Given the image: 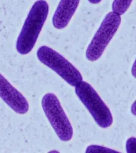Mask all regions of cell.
<instances>
[{
	"mask_svg": "<svg viewBox=\"0 0 136 153\" xmlns=\"http://www.w3.org/2000/svg\"><path fill=\"white\" fill-rule=\"evenodd\" d=\"M132 0H113L112 8V11L122 15L124 14L129 7Z\"/></svg>",
	"mask_w": 136,
	"mask_h": 153,
	"instance_id": "8",
	"label": "cell"
},
{
	"mask_svg": "<svg viewBox=\"0 0 136 153\" xmlns=\"http://www.w3.org/2000/svg\"><path fill=\"white\" fill-rule=\"evenodd\" d=\"M75 91L100 127L107 128L112 125L113 117L110 109L89 83L82 81L75 87Z\"/></svg>",
	"mask_w": 136,
	"mask_h": 153,
	"instance_id": "2",
	"label": "cell"
},
{
	"mask_svg": "<svg viewBox=\"0 0 136 153\" xmlns=\"http://www.w3.org/2000/svg\"><path fill=\"white\" fill-rule=\"evenodd\" d=\"M118 152L110 148L98 146V145H89L87 147L85 152Z\"/></svg>",
	"mask_w": 136,
	"mask_h": 153,
	"instance_id": "9",
	"label": "cell"
},
{
	"mask_svg": "<svg viewBox=\"0 0 136 153\" xmlns=\"http://www.w3.org/2000/svg\"><path fill=\"white\" fill-rule=\"evenodd\" d=\"M38 60L53 70L65 81L76 87L83 81L80 72L66 58L52 48L43 45L36 52Z\"/></svg>",
	"mask_w": 136,
	"mask_h": 153,
	"instance_id": "3",
	"label": "cell"
},
{
	"mask_svg": "<svg viewBox=\"0 0 136 153\" xmlns=\"http://www.w3.org/2000/svg\"><path fill=\"white\" fill-rule=\"evenodd\" d=\"M126 150L128 153H136V137H131L127 140Z\"/></svg>",
	"mask_w": 136,
	"mask_h": 153,
	"instance_id": "10",
	"label": "cell"
},
{
	"mask_svg": "<svg viewBox=\"0 0 136 153\" xmlns=\"http://www.w3.org/2000/svg\"><path fill=\"white\" fill-rule=\"evenodd\" d=\"M79 0H60L53 15L52 23L58 29L66 27L75 13Z\"/></svg>",
	"mask_w": 136,
	"mask_h": 153,
	"instance_id": "7",
	"label": "cell"
},
{
	"mask_svg": "<svg viewBox=\"0 0 136 153\" xmlns=\"http://www.w3.org/2000/svg\"><path fill=\"white\" fill-rule=\"evenodd\" d=\"M131 111L132 114L133 115H134L135 116H136V100L132 104L131 108Z\"/></svg>",
	"mask_w": 136,
	"mask_h": 153,
	"instance_id": "12",
	"label": "cell"
},
{
	"mask_svg": "<svg viewBox=\"0 0 136 153\" xmlns=\"http://www.w3.org/2000/svg\"><path fill=\"white\" fill-rule=\"evenodd\" d=\"M49 6L45 0L36 1L31 7L16 42L18 53L24 55L33 49L47 18Z\"/></svg>",
	"mask_w": 136,
	"mask_h": 153,
	"instance_id": "1",
	"label": "cell"
},
{
	"mask_svg": "<svg viewBox=\"0 0 136 153\" xmlns=\"http://www.w3.org/2000/svg\"><path fill=\"white\" fill-rule=\"evenodd\" d=\"M121 22L120 15L112 11L106 14L89 42L86 57L89 61L98 60L118 30Z\"/></svg>",
	"mask_w": 136,
	"mask_h": 153,
	"instance_id": "4",
	"label": "cell"
},
{
	"mask_svg": "<svg viewBox=\"0 0 136 153\" xmlns=\"http://www.w3.org/2000/svg\"><path fill=\"white\" fill-rule=\"evenodd\" d=\"M101 0H88V1L91 4H98L101 2Z\"/></svg>",
	"mask_w": 136,
	"mask_h": 153,
	"instance_id": "13",
	"label": "cell"
},
{
	"mask_svg": "<svg viewBox=\"0 0 136 153\" xmlns=\"http://www.w3.org/2000/svg\"><path fill=\"white\" fill-rule=\"evenodd\" d=\"M44 112L58 138L69 141L73 136V128L57 97L53 93L45 94L41 100Z\"/></svg>",
	"mask_w": 136,
	"mask_h": 153,
	"instance_id": "5",
	"label": "cell"
},
{
	"mask_svg": "<svg viewBox=\"0 0 136 153\" xmlns=\"http://www.w3.org/2000/svg\"><path fill=\"white\" fill-rule=\"evenodd\" d=\"M0 95L1 99L14 111L20 114H26L29 104L25 97L2 75H0Z\"/></svg>",
	"mask_w": 136,
	"mask_h": 153,
	"instance_id": "6",
	"label": "cell"
},
{
	"mask_svg": "<svg viewBox=\"0 0 136 153\" xmlns=\"http://www.w3.org/2000/svg\"><path fill=\"white\" fill-rule=\"evenodd\" d=\"M131 74L132 75V76L136 78V59L132 66V68H131Z\"/></svg>",
	"mask_w": 136,
	"mask_h": 153,
	"instance_id": "11",
	"label": "cell"
}]
</instances>
